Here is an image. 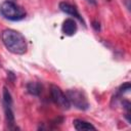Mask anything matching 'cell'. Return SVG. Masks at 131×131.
<instances>
[{"label":"cell","mask_w":131,"mask_h":131,"mask_svg":"<svg viewBox=\"0 0 131 131\" xmlns=\"http://www.w3.org/2000/svg\"><path fill=\"white\" fill-rule=\"evenodd\" d=\"M73 125L76 130H95L96 128L89 122L81 120V119H76L73 121Z\"/></svg>","instance_id":"cell-8"},{"label":"cell","mask_w":131,"mask_h":131,"mask_svg":"<svg viewBox=\"0 0 131 131\" xmlns=\"http://www.w3.org/2000/svg\"><path fill=\"white\" fill-rule=\"evenodd\" d=\"M85 1L90 5H96V0H85Z\"/></svg>","instance_id":"cell-12"},{"label":"cell","mask_w":131,"mask_h":131,"mask_svg":"<svg viewBox=\"0 0 131 131\" xmlns=\"http://www.w3.org/2000/svg\"><path fill=\"white\" fill-rule=\"evenodd\" d=\"M50 96H51L52 101L57 106H59L60 108H62V110H69L71 107V103H70L67 95L56 85H51L50 86Z\"/></svg>","instance_id":"cell-5"},{"label":"cell","mask_w":131,"mask_h":131,"mask_svg":"<svg viewBox=\"0 0 131 131\" xmlns=\"http://www.w3.org/2000/svg\"><path fill=\"white\" fill-rule=\"evenodd\" d=\"M66 95L71 104H73L78 110L85 111L89 107V102L85 93L79 89H69L66 92Z\"/></svg>","instance_id":"cell-4"},{"label":"cell","mask_w":131,"mask_h":131,"mask_svg":"<svg viewBox=\"0 0 131 131\" xmlns=\"http://www.w3.org/2000/svg\"><path fill=\"white\" fill-rule=\"evenodd\" d=\"M0 13L8 20L18 21L26 17V11L13 1H4L0 6Z\"/></svg>","instance_id":"cell-2"},{"label":"cell","mask_w":131,"mask_h":131,"mask_svg":"<svg viewBox=\"0 0 131 131\" xmlns=\"http://www.w3.org/2000/svg\"><path fill=\"white\" fill-rule=\"evenodd\" d=\"M1 40L3 45L8 51L13 54L21 55L27 51L26 38L17 31L11 29H5L1 32Z\"/></svg>","instance_id":"cell-1"},{"label":"cell","mask_w":131,"mask_h":131,"mask_svg":"<svg viewBox=\"0 0 131 131\" xmlns=\"http://www.w3.org/2000/svg\"><path fill=\"white\" fill-rule=\"evenodd\" d=\"M2 102H3V110H4L5 119H6L8 129H12V130L17 129V127L14 124L15 121H14V114L12 111V97H11V94L6 87L3 88Z\"/></svg>","instance_id":"cell-3"},{"label":"cell","mask_w":131,"mask_h":131,"mask_svg":"<svg viewBox=\"0 0 131 131\" xmlns=\"http://www.w3.org/2000/svg\"><path fill=\"white\" fill-rule=\"evenodd\" d=\"M77 23L75 21V19L73 18H67L62 26H61V32L66 35V36H73L75 35V33L77 32Z\"/></svg>","instance_id":"cell-7"},{"label":"cell","mask_w":131,"mask_h":131,"mask_svg":"<svg viewBox=\"0 0 131 131\" xmlns=\"http://www.w3.org/2000/svg\"><path fill=\"white\" fill-rule=\"evenodd\" d=\"M92 27L94 28V30H95V31H99V30H100L99 23H97V21H93V23H92Z\"/></svg>","instance_id":"cell-11"},{"label":"cell","mask_w":131,"mask_h":131,"mask_svg":"<svg viewBox=\"0 0 131 131\" xmlns=\"http://www.w3.org/2000/svg\"><path fill=\"white\" fill-rule=\"evenodd\" d=\"M42 89L43 87L39 82H30L27 84V91L32 95L39 96L42 92Z\"/></svg>","instance_id":"cell-9"},{"label":"cell","mask_w":131,"mask_h":131,"mask_svg":"<svg viewBox=\"0 0 131 131\" xmlns=\"http://www.w3.org/2000/svg\"><path fill=\"white\" fill-rule=\"evenodd\" d=\"M59 9H60L62 12L67 13V14H69V15H72V16H74V17H76V18H78L80 21H82V23L84 24V20H83V18L81 17L80 13L78 12L77 8H76L75 6H73L72 4H70V3H68V2H60V3H59Z\"/></svg>","instance_id":"cell-6"},{"label":"cell","mask_w":131,"mask_h":131,"mask_svg":"<svg viewBox=\"0 0 131 131\" xmlns=\"http://www.w3.org/2000/svg\"><path fill=\"white\" fill-rule=\"evenodd\" d=\"M130 90V83L129 82H126L125 84H123L121 87H120V89H119V92L121 93V94H123V93H126V92H128Z\"/></svg>","instance_id":"cell-10"}]
</instances>
